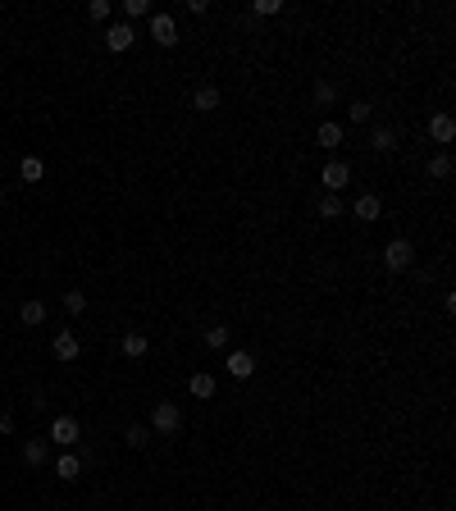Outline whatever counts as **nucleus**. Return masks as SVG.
Instances as JSON below:
<instances>
[{
    "label": "nucleus",
    "instance_id": "f257e3e1",
    "mask_svg": "<svg viewBox=\"0 0 456 511\" xmlns=\"http://www.w3.org/2000/svg\"><path fill=\"white\" fill-rule=\"evenodd\" d=\"M383 265H388V274H402V269H411V265H415V247L406 242V238H393V242L383 247Z\"/></svg>",
    "mask_w": 456,
    "mask_h": 511
},
{
    "label": "nucleus",
    "instance_id": "f03ea898",
    "mask_svg": "<svg viewBox=\"0 0 456 511\" xmlns=\"http://www.w3.org/2000/svg\"><path fill=\"white\" fill-rule=\"evenodd\" d=\"M319 183H324V192L343 197V187L352 183V165H347V160H328V165L319 169Z\"/></svg>",
    "mask_w": 456,
    "mask_h": 511
},
{
    "label": "nucleus",
    "instance_id": "7ed1b4c3",
    "mask_svg": "<svg viewBox=\"0 0 456 511\" xmlns=\"http://www.w3.org/2000/svg\"><path fill=\"white\" fill-rule=\"evenodd\" d=\"M178 425H183V411L173 407V402H155L151 429H155V433H178Z\"/></svg>",
    "mask_w": 456,
    "mask_h": 511
},
{
    "label": "nucleus",
    "instance_id": "20e7f679",
    "mask_svg": "<svg viewBox=\"0 0 456 511\" xmlns=\"http://www.w3.org/2000/svg\"><path fill=\"white\" fill-rule=\"evenodd\" d=\"M78 438H82V425H78L73 416H55V420H51V443H60V448H73Z\"/></svg>",
    "mask_w": 456,
    "mask_h": 511
},
{
    "label": "nucleus",
    "instance_id": "39448f33",
    "mask_svg": "<svg viewBox=\"0 0 456 511\" xmlns=\"http://www.w3.org/2000/svg\"><path fill=\"white\" fill-rule=\"evenodd\" d=\"M151 42H155V46H173V42H178L173 14H151Z\"/></svg>",
    "mask_w": 456,
    "mask_h": 511
},
{
    "label": "nucleus",
    "instance_id": "423d86ee",
    "mask_svg": "<svg viewBox=\"0 0 456 511\" xmlns=\"http://www.w3.org/2000/svg\"><path fill=\"white\" fill-rule=\"evenodd\" d=\"M429 137L438 142V147H448V142L456 137V119L448 110H438V114H429Z\"/></svg>",
    "mask_w": 456,
    "mask_h": 511
},
{
    "label": "nucleus",
    "instance_id": "0eeeda50",
    "mask_svg": "<svg viewBox=\"0 0 456 511\" xmlns=\"http://www.w3.org/2000/svg\"><path fill=\"white\" fill-rule=\"evenodd\" d=\"M370 151H374V156H388V151H397V133L388 128V123H370Z\"/></svg>",
    "mask_w": 456,
    "mask_h": 511
},
{
    "label": "nucleus",
    "instance_id": "6e6552de",
    "mask_svg": "<svg viewBox=\"0 0 456 511\" xmlns=\"http://www.w3.org/2000/svg\"><path fill=\"white\" fill-rule=\"evenodd\" d=\"M352 215L361 219V224H374V219L383 215V201L374 197V192H365V197H356V206H352Z\"/></svg>",
    "mask_w": 456,
    "mask_h": 511
},
{
    "label": "nucleus",
    "instance_id": "1a4fd4ad",
    "mask_svg": "<svg viewBox=\"0 0 456 511\" xmlns=\"http://www.w3.org/2000/svg\"><path fill=\"white\" fill-rule=\"evenodd\" d=\"M51 352L60 356V361H78V352H82V343H78V333H73V329H64V333H55Z\"/></svg>",
    "mask_w": 456,
    "mask_h": 511
},
{
    "label": "nucleus",
    "instance_id": "9d476101",
    "mask_svg": "<svg viewBox=\"0 0 456 511\" xmlns=\"http://www.w3.org/2000/svg\"><path fill=\"white\" fill-rule=\"evenodd\" d=\"M343 137H347V128H343V123H333V119H324V123H319V133H315V142L324 151H338V147H343Z\"/></svg>",
    "mask_w": 456,
    "mask_h": 511
},
{
    "label": "nucleus",
    "instance_id": "9b49d317",
    "mask_svg": "<svg viewBox=\"0 0 456 511\" xmlns=\"http://www.w3.org/2000/svg\"><path fill=\"white\" fill-rule=\"evenodd\" d=\"M55 475H60L64 484H73V479L82 475V457H78V452H69V448H64V452H60V461H55Z\"/></svg>",
    "mask_w": 456,
    "mask_h": 511
},
{
    "label": "nucleus",
    "instance_id": "f8f14e48",
    "mask_svg": "<svg viewBox=\"0 0 456 511\" xmlns=\"http://www.w3.org/2000/svg\"><path fill=\"white\" fill-rule=\"evenodd\" d=\"M228 374H233V379H251V374H256V356H251V352H228Z\"/></svg>",
    "mask_w": 456,
    "mask_h": 511
},
{
    "label": "nucleus",
    "instance_id": "ddd939ff",
    "mask_svg": "<svg viewBox=\"0 0 456 511\" xmlns=\"http://www.w3.org/2000/svg\"><path fill=\"white\" fill-rule=\"evenodd\" d=\"M187 388H192V398L210 402V398H215V388H219V383H215V374H210V370H197V374L187 379Z\"/></svg>",
    "mask_w": 456,
    "mask_h": 511
},
{
    "label": "nucleus",
    "instance_id": "4468645a",
    "mask_svg": "<svg viewBox=\"0 0 456 511\" xmlns=\"http://www.w3.org/2000/svg\"><path fill=\"white\" fill-rule=\"evenodd\" d=\"M105 46H110L114 55H119V51H128V46H133V23H114L110 32H105Z\"/></svg>",
    "mask_w": 456,
    "mask_h": 511
},
{
    "label": "nucleus",
    "instance_id": "2eb2a0df",
    "mask_svg": "<svg viewBox=\"0 0 456 511\" xmlns=\"http://www.w3.org/2000/svg\"><path fill=\"white\" fill-rule=\"evenodd\" d=\"M192 105H197L201 114H210V110H219V87H210V82H201L197 92H192Z\"/></svg>",
    "mask_w": 456,
    "mask_h": 511
},
{
    "label": "nucleus",
    "instance_id": "dca6fc26",
    "mask_svg": "<svg viewBox=\"0 0 456 511\" xmlns=\"http://www.w3.org/2000/svg\"><path fill=\"white\" fill-rule=\"evenodd\" d=\"M123 356H133V361H142V356H147L151 352V338H147V333H123Z\"/></svg>",
    "mask_w": 456,
    "mask_h": 511
},
{
    "label": "nucleus",
    "instance_id": "f3484780",
    "mask_svg": "<svg viewBox=\"0 0 456 511\" xmlns=\"http://www.w3.org/2000/svg\"><path fill=\"white\" fill-rule=\"evenodd\" d=\"M18 320H23V324H42L46 320V302H37V297H32V302H23V306H18Z\"/></svg>",
    "mask_w": 456,
    "mask_h": 511
},
{
    "label": "nucleus",
    "instance_id": "a211bd4d",
    "mask_svg": "<svg viewBox=\"0 0 456 511\" xmlns=\"http://www.w3.org/2000/svg\"><path fill=\"white\" fill-rule=\"evenodd\" d=\"M18 173H23V183H42L46 178V165L37 156H23V165H18Z\"/></svg>",
    "mask_w": 456,
    "mask_h": 511
},
{
    "label": "nucleus",
    "instance_id": "6ab92c4d",
    "mask_svg": "<svg viewBox=\"0 0 456 511\" xmlns=\"http://www.w3.org/2000/svg\"><path fill=\"white\" fill-rule=\"evenodd\" d=\"M23 461H27V466H46V443L42 438H27L23 443Z\"/></svg>",
    "mask_w": 456,
    "mask_h": 511
},
{
    "label": "nucleus",
    "instance_id": "aec40b11",
    "mask_svg": "<svg viewBox=\"0 0 456 511\" xmlns=\"http://www.w3.org/2000/svg\"><path fill=\"white\" fill-rule=\"evenodd\" d=\"M201 338H206L210 352H224V347H228V329H224V324H210V329L201 333Z\"/></svg>",
    "mask_w": 456,
    "mask_h": 511
},
{
    "label": "nucleus",
    "instance_id": "412c9836",
    "mask_svg": "<svg viewBox=\"0 0 456 511\" xmlns=\"http://www.w3.org/2000/svg\"><path fill=\"white\" fill-rule=\"evenodd\" d=\"M343 197H333V192H324V197H319V215H324V219H338V215H343Z\"/></svg>",
    "mask_w": 456,
    "mask_h": 511
},
{
    "label": "nucleus",
    "instance_id": "4be33fe9",
    "mask_svg": "<svg viewBox=\"0 0 456 511\" xmlns=\"http://www.w3.org/2000/svg\"><path fill=\"white\" fill-rule=\"evenodd\" d=\"M347 119H352V123H374V105H370V101H352Z\"/></svg>",
    "mask_w": 456,
    "mask_h": 511
},
{
    "label": "nucleus",
    "instance_id": "5701e85b",
    "mask_svg": "<svg viewBox=\"0 0 456 511\" xmlns=\"http://www.w3.org/2000/svg\"><path fill=\"white\" fill-rule=\"evenodd\" d=\"M123 443H128V448H147V443H151V429L147 425H128V429H123Z\"/></svg>",
    "mask_w": 456,
    "mask_h": 511
},
{
    "label": "nucleus",
    "instance_id": "b1692460",
    "mask_svg": "<svg viewBox=\"0 0 456 511\" xmlns=\"http://www.w3.org/2000/svg\"><path fill=\"white\" fill-rule=\"evenodd\" d=\"M452 169H456V165H452L448 151H438V156L429 160V173H433V178H452Z\"/></svg>",
    "mask_w": 456,
    "mask_h": 511
},
{
    "label": "nucleus",
    "instance_id": "393cba45",
    "mask_svg": "<svg viewBox=\"0 0 456 511\" xmlns=\"http://www.w3.org/2000/svg\"><path fill=\"white\" fill-rule=\"evenodd\" d=\"M151 0H123V18H151Z\"/></svg>",
    "mask_w": 456,
    "mask_h": 511
},
{
    "label": "nucleus",
    "instance_id": "a878e982",
    "mask_svg": "<svg viewBox=\"0 0 456 511\" xmlns=\"http://www.w3.org/2000/svg\"><path fill=\"white\" fill-rule=\"evenodd\" d=\"M315 101H319V105H333V101H338V87L328 82V78H319V82H315Z\"/></svg>",
    "mask_w": 456,
    "mask_h": 511
},
{
    "label": "nucleus",
    "instance_id": "bb28decb",
    "mask_svg": "<svg viewBox=\"0 0 456 511\" xmlns=\"http://www.w3.org/2000/svg\"><path fill=\"white\" fill-rule=\"evenodd\" d=\"M87 18H92V23H105V18H110V0H92V5H87Z\"/></svg>",
    "mask_w": 456,
    "mask_h": 511
},
{
    "label": "nucleus",
    "instance_id": "cd10ccee",
    "mask_svg": "<svg viewBox=\"0 0 456 511\" xmlns=\"http://www.w3.org/2000/svg\"><path fill=\"white\" fill-rule=\"evenodd\" d=\"M64 311H69V315H82L87 311V297L82 293H64Z\"/></svg>",
    "mask_w": 456,
    "mask_h": 511
},
{
    "label": "nucleus",
    "instance_id": "c85d7f7f",
    "mask_svg": "<svg viewBox=\"0 0 456 511\" xmlns=\"http://www.w3.org/2000/svg\"><path fill=\"white\" fill-rule=\"evenodd\" d=\"M278 9H283L278 0H256V14H265V18H269V14H278Z\"/></svg>",
    "mask_w": 456,
    "mask_h": 511
},
{
    "label": "nucleus",
    "instance_id": "c756f323",
    "mask_svg": "<svg viewBox=\"0 0 456 511\" xmlns=\"http://www.w3.org/2000/svg\"><path fill=\"white\" fill-rule=\"evenodd\" d=\"M14 429V416H9V411H0V433H9Z\"/></svg>",
    "mask_w": 456,
    "mask_h": 511
},
{
    "label": "nucleus",
    "instance_id": "7c9ffc66",
    "mask_svg": "<svg viewBox=\"0 0 456 511\" xmlns=\"http://www.w3.org/2000/svg\"><path fill=\"white\" fill-rule=\"evenodd\" d=\"M0 210H5V192H0Z\"/></svg>",
    "mask_w": 456,
    "mask_h": 511
}]
</instances>
